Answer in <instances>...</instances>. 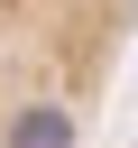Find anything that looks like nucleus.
Listing matches in <instances>:
<instances>
[{
  "label": "nucleus",
  "mask_w": 138,
  "mask_h": 148,
  "mask_svg": "<svg viewBox=\"0 0 138 148\" xmlns=\"http://www.w3.org/2000/svg\"><path fill=\"white\" fill-rule=\"evenodd\" d=\"M138 0H0V148H92Z\"/></svg>",
  "instance_id": "f257e3e1"
}]
</instances>
